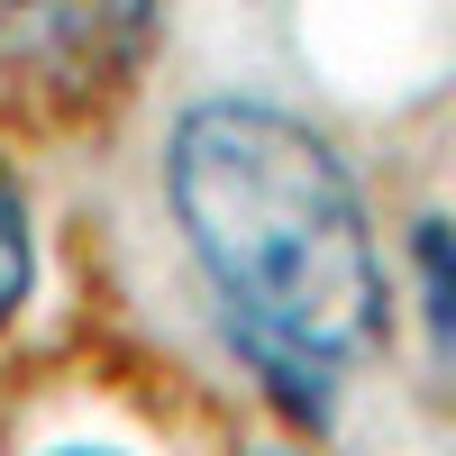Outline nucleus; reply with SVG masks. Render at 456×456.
<instances>
[{
  "instance_id": "1",
  "label": "nucleus",
  "mask_w": 456,
  "mask_h": 456,
  "mask_svg": "<svg viewBox=\"0 0 456 456\" xmlns=\"http://www.w3.org/2000/svg\"><path fill=\"white\" fill-rule=\"evenodd\" d=\"M165 201L238 356L292 420L320 429L338 365L384 329V265L338 146L274 101H201L174 119Z\"/></svg>"
},
{
  "instance_id": "2",
  "label": "nucleus",
  "mask_w": 456,
  "mask_h": 456,
  "mask_svg": "<svg viewBox=\"0 0 456 456\" xmlns=\"http://www.w3.org/2000/svg\"><path fill=\"white\" fill-rule=\"evenodd\" d=\"M165 0H0V64L46 110H101L156 46Z\"/></svg>"
},
{
  "instance_id": "4",
  "label": "nucleus",
  "mask_w": 456,
  "mask_h": 456,
  "mask_svg": "<svg viewBox=\"0 0 456 456\" xmlns=\"http://www.w3.org/2000/svg\"><path fill=\"white\" fill-rule=\"evenodd\" d=\"M28 292H37V228H28L19 183L0 174V329L28 311Z\"/></svg>"
},
{
  "instance_id": "3",
  "label": "nucleus",
  "mask_w": 456,
  "mask_h": 456,
  "mask_svg": "<svg viewBox=\"0 0 456 456\" xmlns=\"http://www.w3.org/2000/svg\"><path fill=\"white\" fill-rule=\"evenodd\" d=\"M411 265H420V311H429L438 347L456 365V228L447 219H420V228H411Z\"/></svg>"
}]
</instances>
